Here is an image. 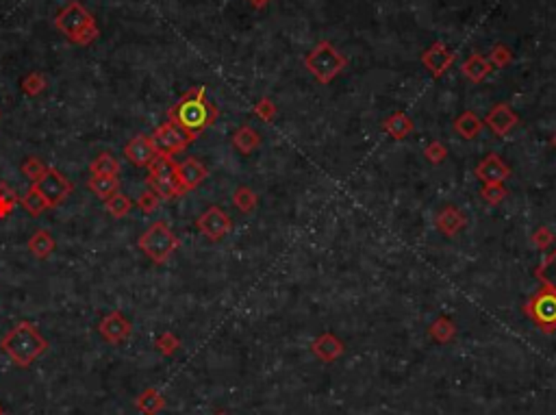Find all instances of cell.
Masks as SVG:
<instances>
[{"instance_id":"cell-1","label":"cell","mask_w":556,"mask_h":415,"mask_svg":"<svg viewBox=\"0 0 556 415\" xmlns=\"http://www.w3.org/2000/svg\"><path fill=\"white\" fill-rule=\"evenodd\" d=\"M217 114H219L217 107L207 100L205 85H198V87H194V90H189L168 111L170 122H176L179 126H183L194 137H198L207 126H211L217 120Z\"/></svg>"},{"instance_id":"cell-2","label":"cell","mask_w":556,"mask_h":415,"mask_svg":"<svg viewBox=\"0 0 556 415\" xmlns=\"http://www.w3.org/2000/svg\"><path fill=\"white\" fill-rule=\"evenodd\" d=\"M0 348L18 367H31L43 353L48 351V341L41 337L37 326L31 322H20L3 337Z\"/></svg>"},{"instance_id":"cell-3","label":"cell","mask_w":556,"mask_h":415,"mask_svg":"<svg viewBox=\"0 0 556 415\" xmlns=\"http://www.w3.org/2000/svg\"><path fill=\"white\" fill-rule=\"evenodd\" d=\"M55 27L72 43H79V46H87V43H92L98 37V25L94 15L79 0H74V3H70L63 11L57 13Z\"/></svg>"},{"instance_id":"cell-4","label":"cell","mask_w":556,"mask_h":415,"mask_svg":"<svg viewBox=\"0 0 556 415\" xmlns=\"http://www.w3.org/2000/svg\"><path fill=\"white\" fill-rule=\"evenodd\" d=\"M346 65H348V59L326 39L316 43L313 50L304 57V68L322 85L332 83V79L346 70Z\"/></svg>"},{"instance_id":"cell-5","label":"cell","mask_w":556,"mask_h":415,"mask_svg":"<svg viewBox=\"0 0 556 415\" xmlns=\"http://www.w3.org/2000/svg\"><path fill=\"white\" fill-rule=\"evenodd\" d=\"M140 248L146 252V257L154 264H165V261L179 248V237H176L170 226L159 220L148 226V231L140 237Z\"/></svg>"},{"instance_id":"cell-6","label":"cell","mask_w":556,"mask_h":415,"mask_svg":"<svg viewBox=\"0 0 556 415\" xmlns=\"http://www.w3.org/2000/svg\"><path fill=\"white\" fill-rule=\"evenodd\" d=\"M148 187L161 200H172L176 196H183L179 187V177H176V163L172 161V157L159 155L148 165Z\"/></svg>"},{"instance_id":"cell-7","label":"cell","mask_w":556,"mask_h":415,"mask_svg":"<svg viewBox=\"0 0 556 415\" xmlns=\"http://www.w3.org/2000/svg\"><path fill=\"white\" fill-rule=\"evenodd\" d=\"M524 313L535 322L543 333L556 331V292L548 285H541V290L530 296V300L524 304Z\"/></svg>"},{"instance_id":"cell-8","label":"cell","mask_w":556,"mask_h":415,"mask_svg":"<svg viewBox=\"0 0 556 415\" xmlns=\"http://www.w3.org/2000/svg\"><path fill=\"white\" fill-rule=\"evenodd\" d=\"M194 140L196 137L191 133H187L183 126H179L176 122H170V120L165 124H161L150 137L154 150H157V155H161V157L179 155V152H183Z\"/></svg>"},{"instance_id":"cell-9","label":"cell","mask_w":556,"mask_h":415,"mask_svg":"<svg viewBox=\"0 0 556 415\" xmlns=\"http://www.w3.org/2000/svg\"><path fill=\"white\" fill-rule=\"evenodd\" d=\"M33 185L41 191V196L48 200L50 207L61 205L74 189V185L65 179L57 168H46V172L41 174V179L37 183H33Z\"/></svg>"},{"instance_id":"cell-10","label":"cell","mask_w":556,"mask_h":415,"mask_svg":"<svg viewBox=\"0 0 556 415\" xmlns=\"http://www.w3.org/2000/svg\"><path fill=\"white\" fill-rule=\"evenodd\" d=\"M196 226L207 239H211V242H219V239H224L229 235V231L233 226V220H231V215L224 209L209 207L203 215L198 217Z\"/></svg>"},{"instance_id":"cell-11","label":"cell","mask_w":556,"mask_h":415,"mask_svg":"<svg viewBox=\"0 0 556 415\" xmlns=\"http://www.w3.org/2000/svg\"><path fill=\"white\" fill-rule=\"evenodd\" d=\"M100 337L109 343H122L130 337L133 333V324L128 322V318L120 311H111L109 315H104L98 324Z\"/></svg>"},{"instance_id":"cell-12","label":"cell","mask_w":556,"mask_h":415,"mask_svg":"<svg viewBox=\"0 0 556 415\" xmlns=\"http://www.w3.org/2000/svg\"><path fill=\"white\" fill-rule=\"evenodd\" d=\"M456 59V53H452L446 43L443 41H435L430 48H426L424 53H421V63L426 65V70L439 79L446 70H450V65L454 63Z\"/></svg>"},{"instance_id":"cell-13","label":"cell","mask_w":556,"mask_h":415,"mask_svg":"<svg viewBox=\"0 0 556 415\" xmlns=\"http://www.w3.org/2000/svg\"><path fill=\"white\" fill-rule=\"evenodd\" d=\"M482 122H484V126L491 128L496 135L506 137V135L510 133V130H513V128L517 126L520 116H517L506 102H500V104H496V107L491 109V111L487 114V118H484Z\"/></svg>"},{"instance_id":"cell-14","label":"cell","mask_w":556,"mask_h":415,"mask_svg":"<svg viewBox=\"0 0 556 415\" xmlns=\"http://www.w3.org/2000/svg\"><path fill=\"white\" fill-rule=\"evenodd\" d=\"M508 177H510V168L504 163V159L500 155H487L476 165V179H480L482 185L504 183Z\"/></svg>"},{"instance_id":"cell-15","label":"cell","mask_w":556,"mask_h":415,"mask_svg":"<svg viewBox=\"0 0 556 415\" xmlns=\"http://www.w3.org/2000/svg\"><path fill=\"white\" fill-rule=\"evenodd\" d=\"M207 168L200 163L198 159H185L181 163H176V177H179V187L181 193H187L196 189L200 183L207 179Z\"/></svg>"},{"instance_id":"cell-16","label":"cell","mask_w":556,"mask_h":415,"mask_svg":"<svg viewBox=\"0 0 556 415\" xmlns=\"http://www.w3.org/2000/svg\"><path fill=\"white\" fill-rule=\"evenodd\" d=\"M124 155L128 157V161H130L133 165H140V168H148L154 159L159 157L148 135H137V137H133V140L126 144V148H124Z\"/></svg>"},{"instance_id":"cell-17","label":"cell","mask_w":556,"mask_h":415,"mask_svg":"<svg viewBox=\"0 0 556 415\" xmlns=\"http://www.w3.org/2000/svg\"><path fill=\"white\" fill-rule=\"evenodd\" d=\"M435 224H437V231H439L441 235L454 237V235H459V233L467 226V217H465V213H463L459 207H454V205H446V207H443V209L437 213Z\"/></svg>"},{"instance_id":"cell-18","label":"cell","mask_w":556,"mask_h":415,"mask_svg":"<svg viewBox=\"0 0 556 415\" xmlns=\"http://www.w3.org/2000/svg\"><path fill=\"white\" fill-rule=\"evenodd\" d=\"M311 351H313V355L324 361V363H332V361H337L344 351H346V346L341 339H337L332 333H322L313 343H311Z\"/></svg>"},{"instance_id":"cell-19","label":"cell","mask_w":556,"mask_h":415,"mask_svg":"<svg viewBox=\"0 0 556 415\" xmlns=\"http://www.w3.org/2000/svg\"><path fill=\"white\" fill-rule=\"evenodd\" d=\"M413 128H415V124H413L411 116H407L402 111L391 114L383 122V130H385L387 135H391L393 140H405V137H409L413 133Z\"/></svg>"},{"instance_id":"cell-20","label":"cell","mask_w":556,"mask_h":415,"mask_svg":"<svg viewBox=\"0 0 556 415\" xmlns=\"http://www.w3.org/2000/svg\"><path fill=\"white\" fill-rule=\"evenodd\" d=\"M491 72H494V65L489 63V59L482 55H472V57H467L463 63V74L472 83H482Z\"/></svg>"},{"instance_id":"cell-21","label":"cell","mask_w":556,"mask_h":415,"mask_svg":"<svg viewBox=\"0 0 556 415\" xmlns=\"http://www.w3.org/2000/svg\"><path fill=\"white\" fill-rule=\"evenodd\" d=\"M452 128H454V133L461 135L463 140H474L480 135V130L484 128V122L474 111H465L454 120Z\"/></svg>"},{"instance_id":"cell-22","label":"cell","mask_w":556,"mask_h":415,"mask_svg":"<svg viewBox=\"0 0 556 415\" xmlns=\"http://www.w3.org/2000/svg\"><path fill=\"white\" fill-rule=\"evenodd\" d=\"M261 142L263 140L259 135V130H255L248 124L239 126L235 133H233V146L241 152V155H250L252 150H257L261 146Z\"/></svg>"},{"instance_id":"cell-23","label":"cell","mask_w":556,"mask_h":415,"mask_svg":"<svg viewBox=\"0 0 556 415\" xmlns=\"http://www.w3.org/2000/svg\"><path fill=\"white\" fill-rule=\"evenodd\" d=\"M135 407L144 413V415H157L165 409V398L161 391L157 389H146L144 394L137 396Z\"/></svg>"},{"instance_id":"cell-24","label":"cell","mask_w":556,"mask_h":415,"mask_svg":"<svg viewBox=\"0 0 556 415\" xmlns=\"http://www.w3.org/2000/svg\"><path fill=\"white\" fill-rule=\"evenodd\" d=\"M120 183L118 177H102V174H92L90 179V189L98 196L100 200H109L111 196L118 191Z\"/></svg>"},{"instance_id":"cell-25","label":"cell","mask_w":556,"mask_h":415,"mask_svg":"<svg viewBox=\"0 0 556 415\" xmlns=\"http://www.w3.org/2000/svg\"><path fill=\"white\" fill-rule=\"evenodd\" d=\"M428 333H430V337H433L435 341H439V343H448V341H452L454 335H456V326H454V322H452L448 315H439V318L430 324Z\"/></svg>"},{"instance_id":"cell-26","label":"cell","mask_w":556,"mask_h":415,"mask_svg":"<svg viewBox=\"0 0 556 415\" xmlns=\"http://www.w3.org/2000/svg\"><path fill=\"white\" fill-rule=\"evenodd\" d=\"M29 250L37 257V259H46L53 254L55 250V237L46 231H37L31 239H29Z\"/></svg>"},{"instance_id":"cell-27","label":"cell","mask_w":556,"mask_h":415,"mask_svg":"<svg viewBox=\"0 0 556 415\" xmlns=\"http://www.w3.org/2000/svg\"><path fill=\"white\" fill-rule=\"evenodd\" d=\"M22 207H25V209L29 211V215H35V217L41 215L46 209H50L48 200L43 198L41 191H39L35 185H31L29 191H27L25 196H22Z\"/></svg>"},{"instance_id":"cell-28","label":"cell","mask_w":556,"mask_h":415,"mask_svg":"<svg viewBox=\"0 0 556 415\" xmlns=\"http://www.w3.org/2000/svg\"><path fill=\"white\" fill-rule=\"evenodd\" d=\"M90 172L92 174H102V177H116V174L120 172V163H118V159L114 155H111V152H102V155H98L92 161Z\"/></svg>"},{"instance_id":"cell-29","label":"cell","mask_w":556,"mask_h":415,"mask_svg":"<svg viewBox=\"0 0 556 415\" xmlns=\"http://www.w3.org/2000/svg\"><path fill=\"white\" fill-rule=\"evenodd\" d=\"M535 274L541 280V285H548L556 292V250L541 261L535 270Z\"/></svg>"},{"instance_id":"cell-30","label":"cell","mask_w":556,"mask_h":415,"mask_svg":"<svg viewBox=\"0 0 556 415\" xmlns=\"http://www.w3.org/2000/svg\"><path fill=\"white\" fill-rule=\"evenodd\" d=\"M257 203H259L257 193H255L250 187H246V185L237 187L235 193H233V205H235L241 213H252V211L257 209Z\"/></svg>"},{"instance_id":"cell-31","label":"cell","mask_w":556,"mask_h":415,"mask_svg":"<svg viewBox=\"0 0 556 415\" xmlns=\"http://www.w3.org/2000/svg\"><path fill=\"white\" fill-rule=\"evenodd\" d=\"M107 203V211L114 215V217H124V215H128L130 213V209H133V203H130V198L128 196H124V193H120V191H116L114 196H111L109 200H104Z\"/></svg>"},{"instance_id":"cell-32","label":"cell","mask_w":556,"mask_h":415,"mask_svg":"<svg viewBox=\"0 0 556 415\" xmlns=\"http://www.w3.org/2000/svg\"><path fill=\"white\" fill-rule=\"evenodd\" d=\"M18 205V196L11 185L0 183V217H9Z\"/></svg>"},{"instance_id":"cell-33","label":"cell","mask_w":556,"mask_h":415,"mask_svg":"<svg viewBox=\"0 0 556 415\" xmlns=\"http://www.w3.org/2000/svg\"><path fill=\"white\" fill-rule=\"evenodd\" d=\"M154 348H157V351H159L161 355L172 357V355L181 348V339L176 337L174 333H161L157 339H154Z\"/></svg>"},{"instance_id":"cell-34","label":"cell","mask_w":556,"mask_h":415,"mask_svg":"<svg viewBox=\"0 0 556 415\" xmlns=\"http://www.w3.org/2000/svg\"><path fill=\"white\" fill-rule=\"evenodd\" d=\"M487 59H489V63L494 65V68H506V65L513 61V53H510V48L504 46V43H496Z\"/></svg>"},{"instance_id":"cell-35","label":"cell","mask_w":556,"mask_h":415,"mask_svg":"<svg viewBox=\"0 0 556 415\" xmlns=\"http://www.w3.org/2000/svg\"><path fill=\"white\" fill-rule=\"evenodd\" d=\"M22 90H25L27 96H37L46 90V79H43L41 72H31L25 81H22Z\"/></svg>"},{"instance_id":"cell-36","label":"cell","mask_w":556,"mask_h":415,"mask_svg":"<svg viewBox=\"0 0 556 415\" xmlns=\"http://www.w3.org/2000/svg\"><path fill=\"white\" fill-rule=\"evenodd\" d=\"M480 193H482L484 203H489V205H500L506 198L508 191H506V187L502 183H491V185H482Z\"/></svg>"},{"instance_id":"cell-37","label":"cell","mask_w":556,"mask_h":415,"mask_svg":"<svg viewBox=\"0 0 556 415\" xmlns=\"http://www.w3.org/2000/svg\"><path fill=\"white\" fill-rule=\"evenodd\" d=\"M276 111H278V109H276V104L270 98H261L255 104V116L261 118L263 122H272L276 118Z\"/></svg>"},{"instance_id":"cell-38","label":"cell","mask_w":556,"mask_h":415,"mask_svg":"<svg viewBox=\"0 0 556 415\" xmlns=\"http://www.w3.org/2000/svg\"><path fill=\"white\" fill-rule=\"evenodd\" d=\"M22 172H25V177H27L31 183H37V181L41 179V174L46 172V165H43L39 159L31 157V159L25 161V165H22Z\"/></svg>"},{"instance_id":"cell-39","label":"cell","mask_w":556,"mask_h":415,"mask_svg":"<svg viewBox=\"0 0 556 415\" xmlns=\"http://www.w3.org/2000/svg\"><path fill=\"white\" fill-rule=\"evenodd\" d=\"M424 157H426L430 163H441L443 159L448 157V148L443 146L441 142H430V144L424 148Z\"/></svg>"},{"instance_id":"cell-40","label":"cell","mask_w":556,"mask_h":415,"mask_svg":"<svg viewBox=\"0 0 556 415\" xmlns=\"http://www.w3.org/2000/svg\"><path fill=\"white\" fill-rule=\"evenodd\" d=\"M159 203H161V198L154 191H144L142 196H140V200H137V205H140V209L144 211V213H152V211H157L159 209Z\"/></svg>"},{"instance_id":"cell-41","label":"cell","mask_w":556,"mask_h":415,"mask_svg":"<svg viewBox=\"0 0 556 415\" xmlns=\"http://www.w3.org/2000/svg\"><path fill=\"white\" fill-rule=\"evenodd\" d=\"M532 242L537 244V248H541V250H545L552 242H554V235L548 231V226H539L535 233H532Z\"/></svg>"},{"instance_id":"cell-42","label":"cell","mask_w":556,"mask_h":415,"mask_svg":"<svg viewBox=\"0 0 556 415\" xmlns=\"http://www.w3.org/2000/svg\"><path fill=\"white\" fill-rule=\"evenodd\" d=\"M248 3H250V5H252L255 9H263L265 5H270V3H272V0H248Z\"/></svg>"},{"instance_id":"cell-43","label":"cell","mask_w":556,"mask_h":415,"mask_svg":"<svg viewBox=\"0 0 556 415\" xmlns=\"http://www.w3.org/2000/svg\"><path fill=\"white\" fill-rule=\"evenodd\" d=\"M552 146H554V148H556V133H554V135H552Z\"/></svg>"},{"instance_id":"cell-44","label":"cell","mask_w":556,"mask_h":415,"mask_svg":"<svg viewBox=\"0 0 556 415\" xmlns=\"http://www.w3.org/2000/svg\"><path fill=\"white\" fill-rule=\"evenodd\" d=\"M215 415H229V413H224V411H219V413H215Z\"/></svg>"},{"instance_id":"cell-45","label":"cell","mask_w":556,"mask_h":415,"mask_svg":"<svg viewBox=\"0 0 556 415\" xmlns=\"http://www.w3.org/2000/svg\"><path fill=\"white\" fill-rule=\"evenodd\" d=\"M0 415H7V413H5V411H3V409H0Z\"/></svg>"}]
</instances>
